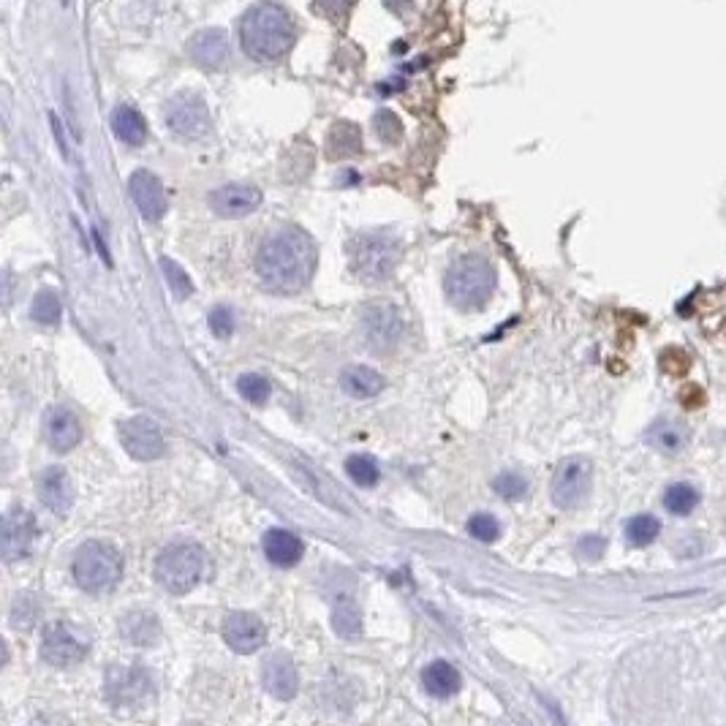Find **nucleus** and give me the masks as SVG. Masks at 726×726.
Returning <instances> with one entry per match:
<instances>
[{
    "mask_svg": "<svg viewBox=\"0 0 726 726\" xmlns=\"http://www.w3.org/2000/svg\"><path fill=\"white\" fill-rule=\"evenodd\" d=\"M262 683L272 697L281 699V702H289L300 691V675H297V667L286 653H272L270 659L264 661Z\"/></svg>",
    "mask_w": 726,
    "mask_h": 726,
    "instance_id": "nucleus-17",
    "label": "nucleus"
},
{
    "mask_svg": "<svg viewBox=\"0 0 726 726\" xmlns=\"http://www.w3.org/2000/svg\"><path fill=\"white\" fill-rule=\"evenodd\" d=\"M384 6H387L392 14H397V17H403V14L414 6V0H384Z\"/></svg>",
    "mask_w": 726,
    "mask_h": 726,
    "instance_id": "nucleus-42",
    "label": "nucleus"
},
{
    "mask_svg": "<svg viewBox=\"0 0 726 726\" xmlns=\"http://www.w3.org/2000/svg\"><path fill=\"white\" fill-rule=\"evenodd\" d=\"M36 615H39V604H36V599H33L30 593H25V596H20V599L14 601L11 626H14V629H30L33 620H36Z\"/></svg>",
    "mask_w": 726,
    "mask_h": 726,
    "instance_id": "nucleus-38",
    "label": "nucleus"
},
{
    "mask_svg": "<svg viewBox=\"0 0 726 726\" xmlns=\"http://www.w3.org/2000/svg\"><path fill=\"white\" fill-rule=\"evenodd\" d=\"M223 639L234 653H256L262 648L264 639H267V629L264 623L251 612H232L229 618L223 620Z\"/></svg>",
    "mask_w": 726,
    "mask_h": 726,
    "instance_id": "nucleus-14",
    "label": "nucleus"
},
{
    "mask_svg": "<svg viewBox=\"0 0 726 726\" xmlns=\"http://www.w3.org/2000/svg\"><path fill=\"white\" fill-rule=\"evenodd\" d=\"M264 555L270 558L275 566H283L289 569L294 563H300L302 552H305V544H302L300 536H294L291 531H283V528H272V531L264 533Z\"/></svg>",
    "mask_w": 726,
    "mask_h": 726,
    "instance_id": "nucleus-21",
    "label": "nucleus"
},
{
    "mask_svg": "<svg viewBox=\"0 0 726 726\" xmlns=\"http://www.w3.org/2000/svg\"><path fill=\"white\" fill-rule=\"evenodd\" d=\"M446 300L460 310L484 308L495 291V270L479 253L460 256L446 272Z\"/></svg>",
    "mask_w": 726,
    "mask_h": 726,
    "instance_id": "nucleus-3",
    "label": "nucleus"
},
{
    "mask_svg": "<svg viewBox=\"0 0 726 726\" xmlns=\"http://www.w3.org/2000/svg\"><path fill=\"white\" fill-rule=\"evenodd\" d=\"M112 131L120 142H126L131 147L142 145L147 139L145 117L139 115V109L134 107H117L112 112Z\"/></svg>",
    "mask_w": 726,
    "mask_h": 726,
    "instance_id": "nucleus-25",
    "label": "nucleus"
},
{
    "mask_svg": "<svg viewBox=\"0 0 726 726\" xmlns=\"http://www.w3.org/2000/svg\"><path fill=\"white\" fill-rule=\"evenodd\" d=\"M104 697L120 713L142 710L155 697L153 675L142 667H112L107 672Z\"/></svg>",
    "mask_w": 726,
    "mask_h": 726,
    "instance_id": "nucleus-7",
    "label": "nucleus"
},
{
    "mask_svg": "<svg viewBox=\"0 0 726 726\" xmlns=\"http://www.w3.org/2000/svg\"><path fill=\"white\" fill-rule=\"evenodd\" d=\"M362 150V134L354 123H335L332 131L327 134V153L330 158H351Z\"/></svg>",
    "mask_w": 726,
    "mask_h": 726,
    "instance_id": "nucleus-27",
    "label": "nucleus"
},
{
    "mask_svg": "<svg viewBox=\"0 0 726 726\" xmlns=\"http://www.w3.org/2000/svg\"><path fill=\"white\" fill-rule=\"evenodd\" d=\"M166 126L180 139H202L210 131V109L202 96L180 93L166 104Z\"/></svg>",
    "mask_w": 726,
    "mask_h": 726,
    "instance_id": "nucleus-9",
    "label": "nucleus"
},
{
    "mask_svg": "<svg viewBox=\"0 0 726 726\" xmlns=\"http://www.w3.org/2000/svg\"><path fill=\"white\" fill-rule=\"evenodd\" d=\"M44 436L52 452H71L82 441V425L66 408H52L44 419Z\"/></svg>",
    "mask_w": 726,
    "mask_h": 726,
    "instance_id": "nucleus-18",
    "label": "nucleus"
},
{
    "mask_svg": "<svg viewBox=\"0 0 726 726\" xmlns=\"http://www.w3.org/2000/svg\"><path fill=\"white\" fill-rule=\"evenodd\" d=\"M210 330L218 338H232L234 332V313L229 308H213L210 310Z\"/></svg>",
    "mask_w": 726,
    "mask_h": 726,
    "instance_id": "nucleus-40",
    "label": "nucleus"
},
{
    "mask_svg": "<svg viewBox=\"0 0 726 726\" xmlns=\"http://www.w3.org/2000/svg\"><path fill=\"white\" fill-rule=\"evenodd\" d=\"M316 270V245L297 226H283L270 234L256 256V272L267 289L297 294L305 289Z\"/></svg>",
    "mask_w": 726,
    "mask_h": 726,
    "instance_id": "nucleus-1",
    "label": "nucleus"
},
{
    "mask_svg": "<svg viewBox=\"0 0 726 726\" xmlns=\"http://www.w3.org/2000/svg\"><path fill=\"white\" fill-rule=\"evenodd\" d=\"M120 634L126 642L131 645H139V648H147V645H155L161 639V623H158V615L147 610H134L123 615L120 620Z\"/></svg>",
    "mask_w": 726,
    "mask_h": 726,
    "instance_id": "nucleus-22",
    "label": "nucleus"
},
{
    "mask_svg": "<svg viewBox=\"0 0 726 726\" xmlns=\"http://www.w3.org/2000/svg\"><path fill=\"white\" fill-rule=\"evenodd\" d=\"M340 384H343V389H346L351 397L368 400V397H376L378 392L384 389V378H381V373H376V370L354 365V368L343 370Z\"/></svg>",
    "mask_w": 726,
    "mask_h": 726,
    "instance_id": "nucleus-26",
    "label": "nucleus"
},
{
    "mask_svg": "<svg viewBox=\"0 0 726 726\" xmlns=\"http://www.w3.org/2000/svg\"><path fill=\"white\" fill-rule=\"evenodd\" d=\"M604 550H607V542H604L601 536H585V539H580V544H577V552H580L582 561H599L601 555H604Z\"/></svg>",
    "mask_w": 726,
    "mask_h": 726,
    "instance_id": "nucleus-41",
    "label": "nucleus"
},
{
    "mask_svg": "<svg viewBox=\"0 0 726 726\" xmlns=\"http://www.w3.org/2000/svg\"><path fill=\"white\" fill-rule=\"evenodd\" d=\"M373 128H376L378 139L387 142V145H397V142L403 139V123H400V117H397L392 109H381V112H376V117H373Z\"/></svg>",
    "mask_w": 726,
    "mask_h": 726,
    "instance_id": "nucleus-35",
    "label": "nucleus"
},
{
    "mask_svg": "<svg viewBox=\"0 0 726 726\" xmlns=\"http://www.w3.org/2000/svg\"><path fill=\"white\" fill-rule=\"evenodd\" d=\"M85 653H88V642L77 637L74 629H68L63 623H55V626L44 629L41 659L52 664V667H74V664L85 659Z\"/></svg>",
    "mask_w": 726,
    "mask_h": 726,
    "instance_id": "nucleus-12",
    "label": "nucleus"
},
{
    "mask_svg": "<svg viewBox=\"0 0 726 726\" xmlns=\"http://www.w3.org/2000/svg\"><path fill=\"white\" fill-rule=\"evenodd\" d=\"M117 433H120V444H123V449H126L134 460H139V463H150V460L164 457L166 452L164 433H161V427L155 425L153 419L131 417L126 419V422H120Z\"/></svg>",
    "mask_w": 726,
    "mask_h": 726,
    "instance_id": "nucleus-11",
    "label": "nucleus"
},
{
    "mask_svg": "<svg viewBox=\"0 0 726 726\" xmlns=\"http://www.w3.org/2000/svg\"><path fill=\"white\" fill-rule=\"evenodd\" d=\"M362 335L370 349L378 354H387L397 346V340L403 335V319L397 313L395 305L389 302H370L365 313H362Z\"/></svg>",
    "mask_w": 726,
    "mask_h": 726,
    "instance_id": "nucleus-10",
    "label": "nucleus"
},
{
    "mask_svg": "<svg viewBox=\"0 0 726 726\" xmlns=\"http://www.w3.org/2000/svg\"><path fill=\"white\" fill-rule=\"evenodd\" d=\"M593 482V465L585 457H569L552 476V504L558 509H577L588 498Z\"/></svg>",
    "mask_w": 726,
    "mask_h": 726,
    "instance_id": "nucleus-8",
    "label": "nucleus"
},
{
    "mask_svg": "<svg viewBox=\"0 0 726 726\" xmlns=\"http://www.w3.org/2000/svg\"><path fill=\"white\" fill-rule=\"evenodd\" d=\"M36 542V520L25 509H14L3 520V561L14 563L28 558Z\"/></svg>",
    "mask_w": 726,
    "mask_h": 726,
    "instance_id": "nucleus-13",
    "label": "nucleus"
},
{
    "mask_svg": "<svg viewBox=\"0 0 726 726\" xmlns=\"http://www.w3.org/2000/svg\"><path fill=\"white\" fill-rule=\"evenodd\" d=\"M400 253V240L392 232L362 234L351 242V267L365 283H381L392 275Z\"/></svg>",
    "mask_w": 726,
    "mask_h": 726,
    "instance_id": "nucleus-5",
    "label": "nucleus"
},
{
    "mask_svg": "<svg viewBox=\"0 0 726 726\" xmlns=\"http://www.w3.org/2000/svg\"><path fill=\"white\" fill-rule=\"evenodd\" d=\"M262 204V191L256 185H223L218 191L210 194V207L215 215L221 218H242L251 215L256 207Z\"/></svg>",
    "mask_w": 726,
    "mask_h": 726,
    "instance_id": "nucleus-15",
    "label": "nucleus"
},
{
    "mask_svg": "<svg viewBox=\"0 0 726 726\" xmlns=\"http://www.w3.org/2000/svg\"><path fill=\"white\" fill-rule=\"evenodd\" d=\"M128 188H131V199H134L136 210L142 213V218L147 221H161L166 213V194L161 180L153 175V172H145L139 169L131 175L128 180Z\"/></svg>",
    "mask_w": 726,
    "mask_h": 726,
    "instance_id": "nucleus-16",
    "label": "nucleus"
},
{
    "mask_svg": "<svg viewBox=\"0 0 726 726\" xmlns=\"http://www.w3.org/2000/svg\"><path fill=\"white\" fill-rule=\"evenodd\" d=\"M493 487L495 493L501 495V498H506V501H520V498L528 495V482H525L520 474H514V471H506V474L498 476L493 482Z\"/></svg>",
    "mask_w": 726,
    "mask_h": 726,
    "instance_id": "nucleus-37",
    "label": "nucleus"
},
{
    "mask_svg": "<svg viewBox=\"0 0 726 726\" xmlns=\"http://www.w3.org/2000/svg\"><path fill=\"white\" fill-rule=\"evenodd\" d=\"M468 533H471L474 539H479V542L493 544L495 539L501 536V525H498V520H495L493 514L479 512L468 520Z\"/></svg>",
    "mask_w": 726,
    "mask_h": 726,
    "instance_id": "nucleus-36",
    "label": "nucleus"
},
{
    "mask_svg": "<svg viewBox=\"0 0 726 726\" xmlns=\"http://www.w3.org/2000/svg\"><path fill=\"white\" fill-rule=\"evenodd\" d=\"M332 629L343 639H357L362 634V612L351 599L332 604Z\"/></svg>",
    "mask_w": 726,
    "mask_h": 726,
    "instance_id": "nucleus-28",
    "label": "nucleus"
},
{
    "mask_svg": "<svg viewBox=\"0 0 726 726\" xmlns=\"http://www.w3.org/2000/svg\"><path fill=\"white\" fill-rule=\"evenodd\" d=\"M346 471L359 487H373L378 482V465L373 457L368 455H354L346 460Z\"/></svg>",
    "mask_w": 726,
    "mask_h": 726,
    "instance_id": "nucleus-34",
    "label": "nucleus"
},
{
    "mask_svg": "<svg viewBox=\"0 0 726 726\" xmlns=\"http://www.w3.org/2000/svg\"><path fill=\"white\" fill-rule=\"evenodd\" d=\"M422 683L430 697L449 699L460 691V672L449 661H433L422 669Z\"/></svg>",
    "mask_w": 726,
    "mask_h": 726,
    "instance_id": "nucleus-24",
    "label": "nucleus"
},
{
    "mask_svg": "<svg viewBox=\"0 0 726 726\" xmlns=\"http://www.w3.org/2000/svg\"><path fill=\"white\" fill-rule=\"evenodd\" d=\"M191 58L204 68H221L229 60V39L221 30H202L191 39Z\"/></svg>",
    "mask_w": 726,
    "mask_h": 726,
    "instance_id": "nucleus-20",
    "label": "nucleus"
},
{
    "mask_svg": "<svg viewBox=\"0 0 726 726\" xmlns=\"http://www.w3.org/2000/svg\"><path fill=\"white\" fill-rule=\"evenodd\" d=\"M74 580L82 591L107 593L120 582L123 574V558L117 547L107 542H85L74 555Z\"/></svg>",
    "mask_w": 726,
    "mask_h": 726,
    "instance_id": "nucleus-4",
    "label": "nucleus"
},
{
    "mask_svg": "<svg viewBox=\"0 0 726 726\" xmlns=\"http://www.w3.org/2000/svg\"><path fill=\"white\" fill-rule=\"evenodd\" d=\"M39 498L41 504L52 509L55 514H66L74 504V487H71V479H68L66 468L60 465H52L47 468L39 479Z\"/></svg>",
    "mask_w": 726,
    "mask_h": 726,
    "instance_id": "nucleus-19",
    "label": "nucleus"
},
{
    "mask_svg": "<svg viewBox=\"0 0 726 726\" xmlns=\"http://www.w3.org/2000/svg\"><path fill=\"white\" fill-rule=\"evenodd\" d=\"M688 438H691V430H688L683 422H675V419H659L648 427L645 433V441H648L653 449L659 452H667V455H678L688 446Z\"/></svg>",
    "mask_w": 726,
    "mask_h": 726,
    "instance_id": "nucleus-23",
    "label": "nucleus"
},
{
    "mask_svg": "<svg viewBox=\"0 0 726 726\" xmlns=\"http://www.w3.org/2000/svg\"><path fill=\"white\" fill-rule=\"evenodd\" d=\"M237 389H240V395L248 400V403H253V406H262V403H267L270 400V381L264 376H259V373H245V376H240V381H237Z\"/></svg>",
    "mask_w": 726,
    "mask_h": 726,
    "instance_id": "nucleus-32",
    "label": "nucleus"
},
{
    "mask_svg": "<svg viewBox=\"0 0 726 726\" xmlns=\"http://www.w3.org/2000/svg\"><path fill=\"white\" fill-rule=\"evenodd\" d=\"M699 504V490L688 482L669 484L664 493V509L675 517H688Z\"/></svg>",
    "mask_w": 726,
    "mask_h": 726,
    "instance_id": "nucleus-29",
    "label": "nucleus"
},
{
    "mask_svg": "<svg viewBox=\"0 0 726 726\" xmlns=\"http://www.w3.org/2000/svg\"><path fill=\"white\" fill-rule=\"evenodd\" d=\"M354 0H313V11L332 22H343L349 17Z\"/></svg>",
    "mask_w": 726,
    "mask_h": 726,
    "instance_id": "nucleus-39",
    "label": "nucleus"
},
{
    "mask_svg": "<svg viewBox=\"0 0 726 726\" xmlns=\"http://www.w3.org/2000/svg\"><path fill=\"white\" fill-rule=\"evenodd\" d=\"M161 270H164L166 283H169V289L175 291L177 300H188L191 291H194V283L188 278V272H185L177 262H172V259H166V256L161 259Z\"/></svg>",
    "mask_w": 726,
    "mask_h": 726,
    "instance_id": "nucleus-33",
    "label": "nucleus"
},
{
    "mask_svg": "<svg viewBox=\"0 0 726 726\" xmlns=\"http://www.w3.org/2000/svg\"><path fill=\"white\" fill-rule=\"evenodd\" d=\"M661 533V523L659 517H653V514H637V517H631L626 528H623V536H626V544L629 547H648L659 539Z\"/></svg>",
    "mask_w": 726,
    "mask_h": 726,
    "instance_id": "nucleus-30",
    "label": "nucleus"
},
{
    "mask_svg": "<svg viewBox=\"0 0 726 726\" xmlns=\"http://www.w3.org/2000/svg\"><path fill=\"white\" fill-rule=\"evenodd\" d=\"M33 319L39 321V324H58L60 321V313H63V305H60V297L55 291H39L36 294V300H33Z\"/></svg>",
    "mask_w": 726,
    "mask_h": 726,
    "instance_id": "nucleus-31",
    "label": "nucleus"
},
{
    "mask_svg": "<svg viewBox=\"0 0 726 726\" xmlns=\"http://www.w3.org/2000/svg\"><path fill=\"white\" fill-rule=\"evenodd\" d=\"M240 44L253 60H278L294 44L291 17L278 3H259L240 20Z\"/></svg>",
    "mask_w": 726,
    "mask_h": 726,
    "instance_id": "nucleus-2",
    "label": "nucleus"
},
{
    "mask_svg": "<svg viewBox=\"0 0 726 726\" xmlns=\"http://www.w3.org/2000/svg\"><path fill=\"white\" fill-rule=\"evenodd\" d=\"M63 6H71V0H63Z\"/></svg>",
    "mask_w": 726,
    "mask_h": 726,
    "instance_id": "nucleus-43",
    "label": "nucleus"
},
{
    "mask_svg": "<svg viewBox=\"0 0 726 726\" xmlns=\"http://www.w3.org/2000/svg\"><path fill=\"white\" fill-rule=\"evenodd\" d=\"M204 572V552L191 542L169 544L158 561H155V580L164 585L166 591L183 596L194 591Z\"/></svg>",
    "mask_w": 726,
    "mask_h": 726,
    "instance_id": "nucleus-6",
    "label": "nucleus"
}]
</instances>
